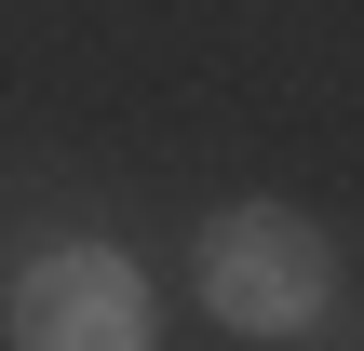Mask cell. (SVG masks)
Returning <instances> with one entry per match:
<instances>
[{
	"label": "cell",
	"instance_id": "1",
	"mask_svg": "<svg viewBox=\"0 0 364 351\" xmlns=\"http://www.w3.org/2000/svg\"><path fill=\"white\" fill-rule=\"evenodd\" d=\"M203 298H216L230 338H311L324 298H338V243H324L311 216H284V203H243V216H216V243H203Z\"/></svg>",
	"mask_w": 364,
	"mask_h": 351
},
{
	"label": "cell",
	"instance_id": "2",
	"mask_svg": "<svg viewBox=\"0 0 364 351\" xmlns=\"http://www.w3.org/2000/svg\"><path fill=\"white\" fill-rule=\"evenodd\" d=\"M14 338H27V351H135V338H149V284H135V257H108V243H54V257L14 284Z\"/></svg>",
	"mask_w": 364,
	"mask_h": 351
}]
</instances>
